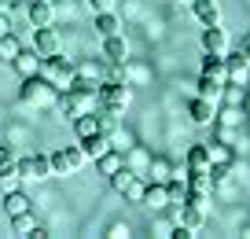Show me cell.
<instances>
[{"label":"cell","mask_w":250,"mask_h":239,"mask_svg":"<svg viewBox=\"0 0 250 239\" xmlns=\"http://www.w3.org/2000/svg\"><path fill=\"white\" fill-rule=\"evenodd\" d=\"M74 132H78V140H85V136H92V132H103V122L92 110H85V114L74 118Z\"/></svg>","instance_id":"22"},{"label":"cell","mask_w":250,"mask_h":239,"mask_svg":"<svg viewBox=\"0 0 250 239\" xmlns=\"http://www.w3.org/2000/svg\"><path fill=\"white\" fill-rule=\"evenodd\" d=\"M41 59H44V55H41L37 48H22V52L15 55V63H11V70H19L22 77H33V74H41Z\"/></svg>","instance_id":"11"},{"label":"cell","mask_w":250,"mask_h":239,"mask_svg":"<svg viewBox=\"0 0 250 239\" xmlns=\"http://www.w3.org/2000/svg\"><path fill=\"white\" fill-rule=\"evenodd\" d=\"M96 33H100V37H114V33H122V19L114 15V8H110V11H96Z\"/></svg>","instance_id":"21"},{"label":"cell","mask_w":250,"mask_h":239,"mask_svg":"<svg viewBox=\"0 0 250 239\" xmlns=\"http://www.w3.org/2000/svg\"><path fill=\"white\" fill-rule=\"evenodd\" d=\"M188 118L195 125H213V118H217V103L213 100H203V96H195V100L188 103Z\"/></svg>","instance_id":"9"},{"label":"cell","mask_w":250,"mask_h":239,"mask_svg":"<svg viewBox=\"0 0 250 239\" xmlns=\"http://www.w3.org/2000/svg\"><path fill=\"white\" fill-rule=\"evenodd\" d=\"M247 85H250V77H247Z\"/></svg>","instance_id":"43"},{"label":"cell","mask_w":250,"mask_h":239,"mask_svg":"<svg viewBox=\"0 0 250 239\" xmlns=\"http://www.w3.org/2000/svg\"><path fill=\"white\" fill-rule=\"evenodd\" d=\"M213 122H221V125H232V129H235V125L243 122V107H232V103H228L225 110H217V118H213Z\"/></svg>","instance_id":"31"},{"label":"cell","mask_w":250,"mask_h":239,"mask_svg":"<svg viewBox=\"0 0 250 239\" xmlns=\"http://www.w3.org/2000/svg\"><path fill=\"white\" fill-rule=\"evenodd\" d=\"M85 162H88V154L81 151V144L78 147H59V151H52V177H70Z\"/></svg>","instance_id":"4"},{"label":"cell","mask_w":250,"mask_h":239,"mask_svg":"<svg viewBox=\"0 0 250 239\" xmlns=\"http://www.w3.org/2000/svg\"><path fill=\"white\" fill-rule=\"evenodd\" d=\"M144 184H147V180H136V184L125 192V199H129V202H140L144 199Z\"/></svg>","instance_id":"35"},{"label":"cell","mask_w":250,"mask_h":239,"mask_svg":"<svg viewBox=\"0 0 250 239\" xmlns=\"http://www.w3.org/2000/svg\"><path fill=\"white\" fill-rule=\"evenodd\" d=\"M125 236H133L129 224H110V228H107V239H125Z\"/></svg>","instance_id":"34"},{"label":"cell","mask_w":250,"mask_h":239,"mask_svg":"<svg viewBox=\"0 0 250 239\" xmlns=\"http://www.w3.org/2000/svg\"><path fill=\"white\" fill-rule=\"evenodd\" d=\"M191 11H195V19H199L203 26H217V22H221L217 0H191Z\"/></svg>","instance_id":"15"},{"label":"cell","mask_w":250,"mask_h":239,"mask_svg":"<svg viewBox=\"0 0 250 239\" xmlns=\"http://www.w3.org/2000/svg\"><path fill=\"white\" fill-rule=\"evenodd\" d=\"M26 19H30L33 30H41V26H55V0H30Z\"/></svg>","instance_id":"7"},{"label":"cell","mask_w":250,"mask_h":239,"mask_svg":"<svg viewBox=\"0 0 250 239\" xmlns=\"http://www.w3.org/2000/svg\"><path fill=\"white\" fill-rule=\"evenodd\" d=\"M78 144H81V151H85L88 158H100V154H107L110 147H114V144H110V136H107V132H92V136L78 140Z\"/></svg>","instance_id":"16"},{"label":"cell","mask_w":250,"mask_h":239,"mask_svg":"<svg viewBox=\"0 0 250 239\" xmlns=\"http://www.w3.org/2000/svg\"><path fill=\"white\" fill-rule=\"evenodd\" d=\"M78 74H85V77H96V81H100V70H96V63H85V66H78Z\"/></svg>","instance_id":"38"},{"label":"cell","mask_w":250,"mask_h":239,"mask_svg":"<svg viewBox=\"0 0 250 239\" xmlns=\"http://www.w3.org/2000/svg\"><path fill=\"white\" fill-rule=\"evenodd\" d=\"M33 202H30V195L22 192V188H15V192H4V214L8 217H15V214H26Z\"/></svg>","instance_id":"18"},{"label":"cell","mask_w":250,"mask_h":239,"mask_svg":"<svg viewBox=\"0 0 250 239\" xmlns=\"http://www.w3.org/2000/svg\"><path fill=\"white\" fill-rule=\"evenodd\" d=\"M144 206H155V210H166L169 206V195H166V184L162 180H147V184H144Z\"/></svg>","instance_id":"14"},{"label":"cell","mask_w":250,"mask_h":239,"mask_svg":"<svg viewBox=\"0 0 250 239\" xmlns=\"http://www.w3.org/2000/svg\"><path fill=\"white\" fill-rule=\"evenodd\" d=\"M19 52H22V41H19L15 33H4V37H0V63H4V66H11Z\"/></svg>","instance_id":"24"},{"label":"cell","mask_w":250,"mask_h":239,"mask_svg":"<svg viewBox=\"0 0 250 239\" xmlns=\"http://www.w3.org/2000/svg\"><path fill=\"white\" fill-rule=\"evenodd\" d=\"M239 52H243V55H247V59H250V33H247V37H243V44H239Z\"/></svg>","instance_id":"41"},{"label":"cell","mask_w":250,"mask_h":239,"mask_svg":"<svg viewBox=\"0 0 250 239\" xmlns=\"http://www.w3.org/2000/svg\"><path fill=\"white\" fill-rule=\"evenodd\" d=\"M210 162H228V151L221 144H210Z\"/></svg>","instance_id":"36"},{"label":"cell","mask_w":250,"mask_h":239,"mask_svg":"<svg viewBox=\"0 0 250 239\" xmlns=\"http://www.w3.org/2000/svg\"><path fill=\"white\" fill-rule=\"evenodd\" d=\"M225 66H228V81L232 85H247V77H250V59L235 48V52H225Z\"/></svg>","instance_id":"8"},{"label":"cell","mask_w":250,"mask_h":239,"mask_svg":"<svg viewBox=\"0 0 250 239\" xmlns=\"http://www.w3.org/2000/svg\"><path fill=\"white\" fill-rule=\"evenodd\" d=\"M188 4H191V0H188Z\"/></svg>","instance_id":"44"},{"label":"cell","mask_w":250,"mask_h":239,"mask_svg":"<svg viewBox=\"0 0 250 239\" xmlns=\"http://www.w3.org/2000/svg\"><path fill=\"white\" fill-rule=\"evenodd\" d=\"M33 48H37L41 55H55V52H59V30H55V26H41V30H33Z\"/></svg>","instance_id":"13"},{"label":"cell","mask_w":250,"mask_h":239,"mask_svg":"<svg viewBox=\"0 0 250 239\" xmlns=\"http://www.w3.org/2000/svg\"><path fill=\"white\" fill-rule=\"evenodd\" d=\"M177 224H184L191 236H199V232H203V224H206V210L184 202V206H177Z\"/></svg>","instance_id":"10"},{"label":"cell","mask_w":250,"mask_h":239,"mask_svg":"<svg viewBox=\"0 0 250 239\" xmlns=\"http://www.w3.org/2000/svg\"><path fill=\"white\" fill-rule=\"evenodd\" d=\"M243 114L250 118V88H247V96H243Z\"/></svg>","instance_id":"42"},{"label":"cell","mask_w":250,"mask_h":239,"mask_svg":"<svg viewBox=\"0 0 250 239\" xmlns=\"http://www.w3.org/2000/svg\"><path fill=\"white\" fill-rule=\"evenodd\" d=\"M96 166H100V173H103V177L118 173V170H122V154H118V147H110L107 154H100V158H96Z\"/></svg>","instance_id":"28"},{"label":"cell","mask_w":250,"mask_h":239,"mask_svg":"<svg viewBox=\"0 0 250 239\" xmlns=\"http://www.w3.org/2000/svg\"><path fill=\"white\" fill-rule=\"evenodd\" d=\"M15 8H19V0H0V11H4V15H11Z\"/></svg>","instance_id":"40"},{"label":"cell","mask_w":250,"mask_h":239,"mask_svg":"<svg viewBox=\"0 0 250 239\" xmlns=\"http://www.w3.org/2000/svg\"><path fill=\"white\" fill-rule=\"evenodd\" d=\"M19 173H22V180H48L52 177V154H26V158H19Z\"/></svg>","instance_id":"6"},{"label":"cell","mask_w":250,"mask_h":239,"mask_svg":"<svg viewBox=\"0 0 250 239\" xmlns=\"http://www.w3.org/2000/svg\"><path fill=\"white\" fill-rule=\"evenodd\" d=\"M4 33H11V15H4V11H0V37H4Z\"/></svg>","instance_id":"39"},{"label":"cell","mask_w":250,"mask_h":239,"mask_svg":"<svg viewBox=\"0 0 250 239\" xmlns=\"http://www.w3.org/2000/svg\"><path fill=\"white\" fill-rule=\"evenodd\" d=\"M88 8H92V11H110V8H114V0H88Z\"/></svg>","instance_id":"37"},{"label":"cell","mask_w":250,"mask_h":239,"mask_svg":"<svg viewBox=\"0 0 250 239\" xmlns=\"http://www.w3.org/2000/svg\"><path fill=\"white\" fill-rule=\"evenodd\" d=\"M96 100H100V110H110V114H125V107L133 103V88L125 81H103L96 88Z\"/></svg>","instance_id":"2"},{"label":"cell","mask_w":250,"mask_h":239,"mask_svg":"<svg viewBox=\"0 0 250 239\" xmlns=\"http://www.w3.org/2000/svg\"><path fill=\"white\" fill-rule=\"evenodd\" d=\"M210 170V144L188 147V173H206Z\"/></svg>","instance_id":"17"},{"label":"cell","mask_w":250,"mask_h":239,"mask_svg":"<svg viewBox=\"0 0 250 239\" xmlns=\"http://www.w3.org/2000/svg\"><path fill=\"white\" fill-rule=\"evenodd\" d=\"M203 52H217V55H225L228 52V30L225 26H206L203 30Z\"/></svg>","instance_id":"12"},{"label":"cell","mask_w":250,"mask_h":239,"mask_svg":"<svg viewBox=\"0 0 250 239\" xmlns=\"http://www.w3.org/2000/svg\"><path fill=\"white\" fill-rule=\"evenodd\" d=\"M19 184H22V173H19V162L4 166V170H0V195H4V192H15Z\"/></svg>","instance_id":"26"},{"label":"cell","mask_w":250,"mask_h":239,"mask_svg":"<svg viewBox=\"0 0 250 239\" xmlns=\"http://www.w3.org/2000/svg\"><path fill=\"white\" fill-rule=\"evenodd\" d=\"M59 100V88L48 85L41 74L33 77H22V85H19V103H26V107H48V103Z\"/></svg>","instance_id":"1"},{"label":"cell","mask_w":250,"mask_h":239,"mask_svg":"<svg viewBox=\"0 0 250 239\" xmlns=\"http://www.w3.org/2000/svg\"><path fill=\"white\" fill-rule=\"evenodd\" d=\"M225 85H228V81H221V77L203 74V77H199V96H203V100H213V103H217L221 96H225Z\"/></svg>","instance_id":"23"},{"label":"cell","mask_w":250,"mask_h":239,"mask_svg":"<svg viewBox=\"0 0 250 239\" xmlns=\"http://www.w3.org/2000/svg\"><path fill=\"white\" fill-rule=\"evenodd\" d=\"M125 55H129V44H125L122 33H114V37H103V59H107V63H122Z\"/></svg>","instance_id":"19"},{"label":"cell","mask_w":250,"mask_h":239,"mask_svg":"<svg viewBox=\"0 0 250 239\" xmlns=\"http://www.w3.org/2000/svg\"><path fill=\"white\" fill-rule=\"evenodd\" d=\"M92 100H96V96H88V92H78V88H62L59 100H55V107H59L62 118H70V122H74L78 114L92 110Z\"/></svg>","instance_id":"5"},{"label":"cell","mask_w":250,"mask_h":239,"mask_svg":"<svg viewBox=\"0 0 250 239\" xmlns=\"http://www.w3.org/2000/svg\"><path fill=\"white\" fill-rule=\"evenodd\" d=\"M166 195H169V206H184V199H188V177H169V180H166Z\"/></svg>","instance_id":"25"},{"label":"cell","mask_w":250,"mask_h":239,"mask_svg":"<svg viewBox=\"0 0 250 239\" xmlns=\"http://www.w3.org/2000/svg\"><path fill=\"white\" fill-rule=\"evenodd\" d=\"M169 173H173V166L166 162V158H155V162H151V180H169Z\"/></svg>","instance_id":"32"},{"label":"cell","mask_w":250,"mask_h":239,"mask_svg":"<svg viewBox=\"0 0 250 239\" xmlns=\"http://www.w3.org/2000/svg\"><path fill=\"white\" fill-rule=\"evenodd\" d=\"M199 70L210 77H221V81H228V66H225V55L217 52H203V63H199Z\"/></svg>","instance_id":"20"},{"label":"cell","mask_w":250,"mask_h":239,"mask_svg":"<svg viewBox=\"0 0 250 239\" xmlns=\"http://www.w3.org/2000/svg\"><path fill=\"white\" fill-rule=\"evenodd\" d=\"M210 180H213V188H225L228 184V173H232V162H210Z\"/></svg>","instance_id":"30"},{"label":"cell","mask_w":250,"mask_h":239,"mask_svg":"<svg viewBox=\"0 0 250 239\" xmlns=\"http://www.w3.org/2000/svg\"><path fill=\"white\" fill-rule=\"evenodd\" d=\"M74 74H78V66H74L70 59H62L59 52H55V55H44V59H41V77H44L48 85H55L59 92H62V88H70Z\"/></svg>","instance_id":"3"},{"label":"cell","mask_w":250,"mask_h":239,"mask_svg":"<svg viewBox=\"0 0 250 239\" xmlns=\"http://www.w3.org/2000/svg\"><path fill=\"white\" fill-rule=\"evenodd\" d=\"M225 88H228V85H225ZM243 96H247V88H243V92H239V88L232 85V88H228L225 96H221V100H228V103H232V107H243Z\"/></svg>","instance_id":"33"},{"label":"cell","mask_w":250,"mask_h":239,"mask_svg":"<svg viewBox=\"0 0 250 239\" xmlns=\"http://www.w3.org/2000/svg\"><path fill=\"white\" fill-rule=\"evenodd\" d=\"M136 180H140V177H136L133 170H125V166H122V170H118V173H110V188H114L118 195H125V192H129V188L136 184Z\"/></svg>","instance_id":"27"},{"label":"cell","mask_w":250,"mask_h":239,"mask_svg":"<svg viewBox=\"0 0 250 239\" xmlns=\"http://www.w3.org/2000/svg\"><path fill=\"white\" fill-rule=\"evenodd\" d=\"M11 221V232L15 236H33V228H37V221H33V214L26 210V214H15V217H8Z\"/></svg>","instance_id":"29"}]
</instances>
